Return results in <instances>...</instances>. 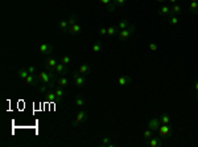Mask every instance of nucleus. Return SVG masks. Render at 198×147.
Listing matches in <instances>:
<instances>
[{"instance_id":"5","label":"nucleus","mask_w":198,"mask_h":147,"mask_svg":"<svg viewBox=\"0 0 198 147\" xmlns=\"http://www.w3.org/2000/svg\"><path fill=\"white\" fill-rule=\"evenodd\" d=\"M53 72L55 73L57 76H66L67 73H69V66L67 65H65V64H62V62H58L57 65H55V68L53 69Z\"/></svg>"},{"instance_id":"21","label":"nucleus","mask_w":198,"mask_h":147,"mask_svg":"<svg viewBox=\"0 0 198 147\" xmlns=\"http://www.w3.org/2000/svg\"><path fill=\"white\" fill-rule=\"evenodd\" d=\"M118 33H119L118 27H108V28H107V35H106V36L114 37L115 35H118Z\"/></svg>"},{"instance_id":"24","label":"nucleus","mask_w":198,"mask_h":147,"mask_svg":"<svg viewBox=\"0 0 198 147\" xmlns=\"http://www.w3.org/2000/svg\"><path fill=\"white\" fill-rule=\"evenodd\" d=\"M182 12V9H181V7L178 6V4H173V7L171 8V15H180Z\"/></svg>"},{"instance_id":"36","label":"nucleus","mask_w":198,"mask_h":147,"mask_svg":"<svg viewBox=\"0 0 198 147\" xmlns=\"http://www.w3.org/2000/svg\"><path fill=\"white\" fill-rule=\"evenodd\" d=\"M157 49H159L157 44H154V42H149V50H151V52H156Z\"/></svg>"},{"instance_id":"11","label":"nucleus","mask_w":198,"mask_h":147,"mask_svg":"<svg viewBox=\"0 0 198 147\" xmlns=\"http://www.w3.org/2000/svg\"><path fill=\"white\" fill-rule=\"evenodd\" d=\"M39 49H40V52L42 53V56H50V53L53 52V47L50 44H46V42L40 44Z\"/></svg>"},{"instance_id":"14","label":"nucleus","mask_w":198,"mask_h":147,"mask_svg":"<svg viewBox=\"0 0 198 147\" xmlns=\"http://www.w3.org/2000/svg\"><path fill=\"white\" fill-rule=\"evenodd\" d=\"M58 28H60L63 33H66V32H69L70 25H69V23H67V20H61V21L58 23Z\"/></svg>"},{"instance_id":"16","label":"nucleus","mask_w":198,"mask_h":147,"mask_svg":"<svg viewBox=\"0 0 198 147\" xmlns=\"http://www.w3.org/2000/svg\"><path fill=\"white\" fill-rule=\"evenodd\" d=\"M78 70H79L81 74L87 76L88 73L91 72V68H90V65H88V64H82V65L79 66V69H78Z\"/></svg>"},{"instance_id":"32","label":"nucleus","mask_w":198,"mask_h":147,"mask_svg":"<svg viewBox=\"0 0 198 147\" xmlns=\"http://www.w3.org/2000/svg\"><path fill=\"white\" fill-rule=\"evenodd\" d=\"M77 16H74V15H72V16H69V19H67V23H69V25L72 27V25H74L75 23H77Z\"/></svg>"},{"instance_id":"40","label":"nucleus","mask_w":198,"mask_h":147,"mask_svg":"<svg viewBox=\"0 0 198 147\" xmlns=\"http://www.w3.org/2000/svg\"><path fill=\"white\" fill-rule=\"evenodd\" d=\"M194 90H195V93H198V80L195 81V83H194Z\"/></svg>"},{"instance_id":"39","label":"nucleus","mask_w":198,"mask_h":147,"mask_svg":"<svg viewBox=\"0 0 198 147\" xmlns=\"http://www.w3.org/2000/svg\"><path fill=\"white\" fill-rule=\"evenodd\" d=\"M114 0H99V3H102L103 6H108L110 3H112Z\"/></svg>"},{"instance_id":"33","label":"nucleus","mask_w":198,"mask_h":147,"mask_svg":"<svg viewBox=\"0 0 198 147\" xmlns=\"http://www.w3.org/2000/svg\"><path fill=\"white\" fill-rule=\"evenodd\" d=\"M114 4L116 6V8L118 7H123L126 4V0H114Z\"/></svg>"},{"instance_id":"29","label":"nucleus","mask_w":198,"mask_h":147,"mask_svg":"<svg viewBox=\"0 0 198 147\" xmlns=\"http://www.w3.org/2000/svg\"><path fill=\"white\" fill-rule=\"evenodd\" d=\"M154 135H156V133H154L153 130H151V129H147V130L143 133V136L145 139H149V138H152V136H154Z\"/></svg>"},{"instance_id":"15","label":"nucleus","mask_w":198,"mask_h":147,"mask_svg":"<svg viewBox=\"0 0 198 147\" xmlns=\"http://www.w3.org/2000/svg\"><path fill=\"white\" fill-rule=\"evenodd\" d=\"M91 49H93V53H99L100 50L103 49V42L100 41V40L95 41V42L93 44V48H91Z\"/></svg>"},{"instance_id":"2","label":"nucleus","mask_w":198,"mask_h":147,"mask_svg":"<svg viewBox=\"0 0 198 147\" xmlns=\"http://www.w3.org/2000/svg\"><path fill=\"white\" fill-rule=\"evenodd\" d=\"M135 31H136V27H135V25H128L126 29H121V31H119V33H118L119 40H120L121 42L127 41V40H128L129 37L132 36V35L135 33Z\"/></svg>"},{"instance_id":"18","label":"nucleus","mask_w":198,"mask_h":147,"mask_svg":"<svg viewBox=\"0 0 198 147\" xmlns=\"http://www.w3.org/2000/svg\"><path fill=\"white\" fill-rule=\"evenodd\" d=\"M58 85L62 86V88H66V86L70 85V80L67 77H65V76H61V77L58 78Z\"/></svg>"},{"instance_id":"30","label":"nucleus","mask_w":198,"mask_h":147,"mask_svg":"<svg viewBox=\"0 0 198 147\" xmlns=\"http://www.w3.org/2000/svg\"><path fill=\"white\" fill-rule=\"evenodd\" d=\"M169 23H171V25H177L178 24V19H177L176 15H169Z\"/></svg>"},{"instance_id":"41","label":"nucleus","mask_w":198,"mask_h":147,"mask_svg":"<svg viewBox=\"0 0 198 147\" xmlns=\"http://www.w3.org/2000/svg\"><path fill=\"white\" fill-rule=\"evenodd\" d=\"M157 3H165V1H166V0H156Z\"/></svg>"},{"instance_id":"17","label":"nucleus","mask_w":198,"mask_h":147,"mask_svg":"<svg viewBox=\"0 0 198 147\" xmlns=\"http://www.w3.org/2000/svg\"><path fill=\"white\" fill-rule=\"evenodd\" d=\"M45 100L49 101V102H57V101H60V100L57 98V95H55L54 90H53V92L46 93V94H45Z\"/></svg>"},{"instance_id":"9","label":"nucleus","mask_w":198,"mask_h":147,"mask_svg":"<svg viewBox=\"0 0 198 147\" xmlns=\"http://www.w3.org/2000/svg\"><path fill=\"white\" fill-rule=\"evenodd\" d=\"M116 81H118V85H120V86H128V85H131V83H132V78L129 77L128 74L119 76Z\"/></svg>"},{"instance_id":"4","label":"nucleus","mask_w":198,"mask_h":147,"mask_svg":"<svg viewBox=\"0 0 198 147\" xmlns=\"http://www.w3.org/2000/svg\"><path fill=\"white\" fill-rule=\"evenodd\" d=\"M72 78L73 81H74V85L77 86V88H83L86 83V78L83 74H81L79 70H75V72L72 73Z\"/></svg>"},{"instance_id":"1","label":"nucleus","mask_w":198,"mask_h":147,"mask_svg":"<svg viewBox=\"0 0 198 147\" xmlns=\"http://www.w3.org/2000/svg\"><path fill=\"white\" fill-rule=\"evenodd\" d=\"M57 77V74H55L53 70H49V69H46V70H44V72H41V73H39V78H40V81H41V83H44V85H48L50 88V89H54V78Z\"/></svg>"},{"instance_id":"25","label":"nucleus","mask_w":198,"mask_h":147,"mask_svg":"<svg viewBox=\"0 0 198 147\" xmlns=\"http://www.w3.org/2000/svg\"><path fill=\"white\" fill-rule=\"evenodd\" d=\"M85 103H86L85 97H82V95H78V97L75 98V106H78V107H82V106H85Z\"/></svg>"},{"instance_id":"28","label":"nucleus","mask_w":198,"mask_h":147,"mask_svg":"<svg viewBox=\"0 0 198 147\" xmlns=\"http://www.w3.org/2000/svg\"><path fill=\"white\" fill-rule=\"evenodd\" d=\"M29 76V72H28V68H22V69L19 70V77L22 78V80H25V78Z\"/></svg>"},{"instance_id":"13","label":"nucleus","mask_w":198,"mask_h":147,"mask_svg":"<svg viewBox=\"0 0 198 147\" xmlns=\"http://www.w3.org/2000/svg\"><path fill=\"white\" fill-rule=\"evenodd\" d=\"M58 60L57 58H54V57H49L46 60V61H45V65H46V69H49V70H53L55 68V65L58 64Z\"/></svg>"},{"instance_id":"35","label":"nucleus","mask_w":198,"mask_h":147,"mask_svg":"<svg viewBox=\"0 0 198 147\" xmlns=\"http://www.w3.org/2000/svg\"><path fill=\"white\" fill-rule=\"evenodd\" d=\"M110 142H111V138H110V136H105V138L102 139V144H103V146H108V144H111Z\"/></svg>"},{"instance_id":"34","label":"nucleus","mask_w":198,"mask_h":147,"mask_svg":"<svg viewBox=\"0 0 198 147\" xmlns=\"http://www.w3.org/2000/svg\"><path fill=\"white\" fill-rule=\"evenodd\" d=\"M106 7H107V12H114L116 9V6L114 4V1H112V3H110L108 6H106Z\"/></svg>"},{"instance_id":"23","label":"nucleus","mask_w":198,"mask_h":147,"mask_svg":"<svg viewBox=\"0 0 198 147\" xmlns=\"http://www.w3.org/2000/svg\"><path fill=\"white\" fill-rule=\"evenodd\" d=\"M159 13L161 15V16H169V15H171V8H169L168 6H162L161 8H160Z\"/></svg>"},{"instance_id":"20","label":"nucleus","mask_w":198,"mask_h":147,"mask_svg":"<svg viewBox=\"0 0 198 147\" xmlns=\"http://www.w3.org/2000/svg\"><path fill=\"white\" fill-rule=\"evenodd\" d=\"M189 12L193 15L198 13V1H190L189 3Z\"/></svg>"},{"instance_id":"38","label":"nucleus","mask_w":198,"mask_h":147,"mask_svg":"<svg viewBox=\"0 0 198 147\" xmlns=\"http://www.w3.org/2000/svg\"><path fill=\"white\" fill-rule=\"evenodd\" d=\"M28 72H29V74H37L36 73V66H34V65H30V66L28 68Z\"/></svg>"},{"instance_id":"8","label":"nucleus","mask_w":198,"mask_h":147,"mask_svg":"<svg viewBox=\"0 0 198 147\" xmlns=\"http://www.w3.org/2000/svg\"><path fill=\"white\" fill-rule=\"evenodd\" d=\"M24 81H25L27 85H32V86H37L40 82H41L40 78H39V74H29Z\"/></svg>"},{"instance_id":"31","label":"nucleus","mask_w":198,"mask_h":147,"mask_svg":"<svg viewBox=\"0 0 198 147\" xmlns=\"http://www.w3.org/2000/svg\"><path fill=\"white\" fill-rule=\"evenodd\" d=\"M48 88H49V86H48V85H44V83H42V85L40 86L39 89H37V90H39V94H40V95L45 94V93H46V89H48Z\"/></svg>"},{"instance_id":"22","label":"nucleus","mask_w":198,"mask_h":147,"mask_svg":"<svg viewBox=\"0 0 198 147\" xmlns=\"http://www.w3.org/2000/svg\"><path fill=\"white\" fill-rule=\"evenodd\" d=\"M160 121H161V125H169V123H171V115L164 113L161 117H160Z\"/></svg>"},{"instance_id":"37","label":"nucleus","mask_w":198,"mask_h":147,"mask_svg":"<svg viewBox=\"0 0 198 147\" xmlns=\"http://www.w3.org/2000/svg\"><path fill=\"white\" fill-rule=\"evenodd\" d=\"M99 36H106L107 35V28H105V27H102V28H99Z\"/></svg>"},{"instance_id":"12","label":"nucleus","mask_w":198,"mask_h":147,"mask_svg":"<svg viewBox=\"0 0 198 147\" xmlns=\"http://www.w3.org/2000/svg\"><path fill=\"white\" fill-rule=\"evenodd\" d=\"M81 32H82V25H81L79 23H75L74 25H72V27L69 28V32H67V33H70L72 36H77Z\"/></svg>"},{"instance_id":"27","label":"nucleus","mask_w":198,"mask_h":147,"mask_svg":"<svg viewBox=\"0 0 198 147\" xmlns=\"http://www.w3.org/2000/svg\"><path fill=\"white\" fill-rule=\"evenodd\" d=\"M61 62L69 66V64H72V57H70L69 54H63L62 57H61Z\"/></svg>"},{"instance_id":"26","label":"nucleus","mask_w":198,"mask_h":147,"mask_svg":"<svg viewBox=\"0 0 198 147\" xmlns=\"http://www.w3.org/2000/svg\"><path fill=\"white\" fill-rule=\"evenodd\" d=\"M128 25H129L128 20H127V19H123V20H120V21H119L118 29H119V31H121V29H126V28L128 27Z\"/></svg>"},{"instance_id":"43","label":"nucleus","mask_w":198,"mask_h":147,"mask_svg":"<svg viewBox=\"0 0 198 147\" xmlns=\"http://www.w3.org/2000/svg\"><path fill=\"white\" fill-rule=\"evenodd\" d=\"M195 95H197V101H198V93H195Z\"/></svg>"},{"instance_id":"7","label":"nucleus","mask_w":198,"mask_h":147,"mask_svg":"<svg viewBox=\"0 0 198 147\" xmlns=\"http://www.w3.org/2000/svg\"><path fill=\"white\" fill-rule=\"evenodd\" d=\"M162 141H161V138L160 136H152V138H149L148 139V142H147V146L148 147H161L162 146Z\"/></svg>"},{"instance_id":"6","label":"nucleus","mask_w":198,"mask_h":147,"mask_svg":"<svg viewBox=\"0 0 198 147\" xmlns=\"http://www.w3.org/2000/svg\"><path fill=\"white\" fill-rule=\"evenodd\" d=\"M87 121V113L85 110H79L77 113V117H75V121H74V126H78L81 123L86 122Z\"/></svg>"},{"instance_id":"42","label":"nucleus","mask_w":198,"mask_h":147,"mask_svg":"<svg viewBox=\"0 0 198 147\" xmlns=\"http://www.w3.org/2000/svg\"><path fill=\"white\" fill-rule=\"evenodd\" d=\"M168 1H171L172 4H176V1H177V0H168Z\"/></svg>"},{"instance_id":"19","label":"nucleus","mask_w":198,"mask_h":147,"mask_svg":"<svg viewBox=\"0 0 198 147\" xmlns=\"http://www.w3.org/2000/svg\"><path fill=\"white\" fill-rule=\"evenodd\" d=\"M53 90H54V93H55V95H57L58 100L63 98V95H65V90H63L62 86H54V89Z\"/></svg>"},{"instance_id":"10","label":"nucleus","mask_w":198,"mask_h":147,"mask_svg":"<svg viewBox=\"0 0 198 147\" xmlns=\"http://www.w3.org/2000/svg\"><path fill=\"white\" fill-rule=\"evenodd\" d=\"M160 126H161V121H160V118H152V119H149V122H148V129L153 130L154 133H157V131H159Z\"/></svg>"},{"instance_id":"44","label":"nucleus","mask_w":198,"mask_h":147,"mask_svg":"<svg viewBox=\"0 0 198 147\" xmlns=\"http://www.w3.org/2000/svg\"><path fill=\"white\" fill-rule=\"evenodd\" d=\"M190 1H198V0H190Z\"/></svg>"},{"instance_id":"3","label":"nucleus","mask_w":198,"mask_h":147,"mask_svg":"<svg viewBox=\"0 0 198 147\" xmlns=\"http://www.w3.org/2000/svg\"><path fill=\"white\" fill-rule=\"evenodd\" d=\"M159 136L161 139H169L173 135V126L169 123V125H161L159 129Z\"/></svg>"}]
</instances>
